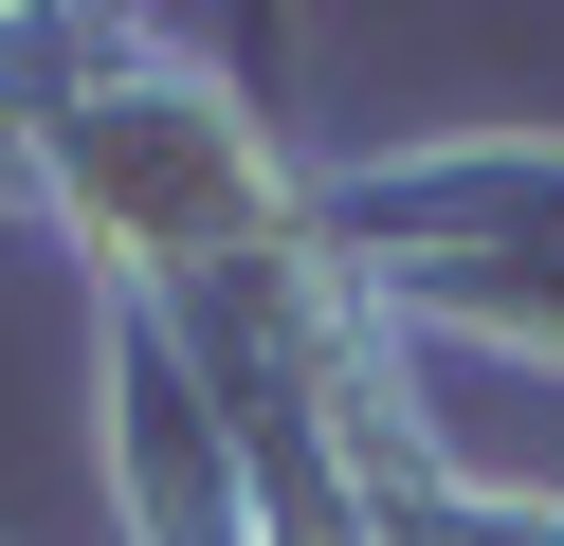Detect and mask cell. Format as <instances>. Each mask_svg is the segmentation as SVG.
Returning a JSON list of instances; mask_svg holds the SVG:
<instances>
[{
	"mask_svg": "<svg viewBox=\"0 0 564 546\" xmlns=\"http://www.w3.org/2000/svg\"><path fill=\"white\" fill-rule=\"evenodd\" d=\"M0 201H37V146H19V73H0Z\"/></svg>",
	"mask_w": 564,
	"mask_h": 546,
	"instance_id": "obj_5",
	"label": "cell"
},
{
	"mask_svg": "<svg viewBox=\"0 0 564 546\" xmlns=\"http://www.w3.org/2000/svg\"><path fill=\"white\" fill-rule=\"evenodd\" d=\"M110 492H128V546H273L219 383H200L147 310H110Z\"/></svg>",
	"mask_w": 564,
	"mask_h": 546,
	"instance_id": "obj_3",
	"label": "cell"
},
{
	"mask_svg": "<svg viewBox=\"0 0 564 546\" xmlns=\"http://www.w3.org/2000/svg\"><path fill=\"white\" fill-rule=\"evenodd\" d=\"M365 546H564L546 492H491V473H455L437 437H365Z\"/></svg>",
	"mask_w": 564,
	"mask_h": 546,
	"instance_id": "obj_4",
	"label": "cell"
},
{
	"mask_svg": "<svg viewBox=\"0 0 564 546\" xmlns=\"http://www.w3.org/2000/svg\"><path fill=\"white\" fill-rule=\"evenodd\" d=\"M19 73V146H37V218L91 255L110 310L219 383L237 437H401V328L346 274L328 182L273 146L256 73L183 19H0Z\"/></svg>",
	"mask_w": 564,
	"mask_h": 546,
	"instance_id": "obj_1",
	"label": "cell"
},
{
	"mask_svg": "<svg viewBox=\"0 0 564 546\" xmlns=\"http://www.w3.org/2000/svg\"><path fill=\"white\" fill-rule=\"evenodd\" d=\"M346 274L382 291V328H491V346L564 364V146H401V164L328 182Z\"/></svg>",
	"mask_w": 564,
	"mask_h": 546,
	"instance_id": "obj_2",
	"label": "cell"
}]
</instances>
